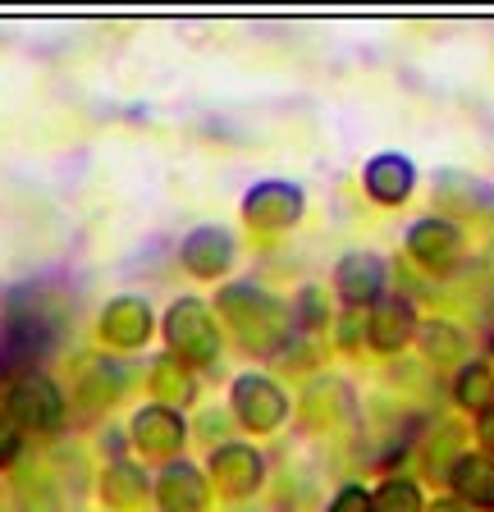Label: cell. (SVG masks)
Listing matches in <instances>:
<instances>
[{
	"label": "cell",
	"instance_id": "22",
	"mask_svg": "<svg viewBox=\"0 0 494 512\" xmlns=\"http://www.w3.org/2000/svg\"><path fill=\"white\" fill-rule=\"evenodd\" d=\"M330 512H376V508H371V494L366 490H344L330 503Z\"/></svg>",
	"mask_w": 494,
	"mask_h": 512
},
{
	"label": "cell",
	"instance_id": "11",
	"mask_svg": "<svg viewBox=\"0 0 494 512\" xmlns=\"http://www.w3.org/2000/svg\"><path fill=\"white\" fill-rule=\"evenodd\" d=\"M133 444L147 453V458H170L183 444V421L170 412V407H147L133 421Z\"/></svg>",
	"mask_w": 494,
	"mask_h": 512
},
{
	"label": "cell",
	"instance_id": "20",
	"mask_svg": "<svg viewBox=\"0 0 494 512\" xmlns=\"http://www.w3.org/2000/svg\"><path fill=\"white\" fill-rule=\"evenodd\" d=\"M151 389H156V398H165V403H183V398L193 394V380H188L174 362H161L156 375H151Z\"/></svg>",
	"mask_w": 494,
	"mask_h": 512
},
{
	"label": "cell",
	"instance_id": "7",
	"mask_svg": "<svg viewBox=\"0 0 494 512\" xmlns=\"http://www.w3.org/2000/svg\"><path fill=\"white\" fill-rule=\"evenodd\" d=\"M334 288L348 307H366V302H380V288H385V261H376L371 252H353L334 266Z\"/></svg>",
	"mask_w": 494,
	"mask_h": 512
},
{
	"label": "cell",
	"instance_id": "21",
	"mask_svg": "<svg viewBox=\"0 0 494 512\" xmlns=\"http://www.w3.org/2000/svg\"><path fill=\"white\" fill-rule=\"evenodd\" d=\"M426 352H430V362H458L462 357L458 330H449V325H430L426 330Z\"/></svg>",
	"mask_w": 494,
	"mask_h": 512
},
{
	"label": "cell",
	"instance_id": "10",
	"mask_svg": "<svg viewBox=\"0 0 494 512\" xmlns=\"http://www.w3.org/2000/svg\"><path fill=\"white\" fill-rule=\"evenodd\" d=\"M412 334H417V316H412V307L403 298H380L371 307V316H366V339L380 352H398Z\"/></svg>",
	"mask_w": 494,
	"mask_h": 512
},
{
	"label": "cell",
	"instance_id": "9",
	"mask_svg": "<svg viewBox=\"0 0 494 512\" xmlns=\"http://www.w3.org/2000/svg\"><path fill=\"white\" fill-rule=\"evenodd\" d=\"M183 266L197 279H215L234 266V238L225 229H197L183 238Z\"/></svg>",
	"mask_w": 494,
	"mask_h": 512
},
{
	"label": "cell",
	"instance_id": "15",
	"mask_svg": "<svg viewBox=\"0 0 494 512\" xmlns=\"http://www.w3.org/2000/svg\"><path fill=\"white\" fill-rule=\"evenodd\" d=\"M156 494H161V508L170 512H197L206 503V480L193 462H174V467H165Z\"/></svg>",
	"mask_w": 494,
	"mask_h": 512
},
{
	"label": "cell",
	"instance_id": "6",
	"mask_svg": "<svg viewBox=\"0 0 494 512\" xmlns=\"http://www.w3.org/2000/svg\"><path fill=\"white\" fill-rule=\"evenodd\" d=\"M408 252L417 256L430 275H449L462 256V238L449 220H421L408 234Z\"/></svg>",
	"mask_w": 494,
	"mask_h": 512
},
{
	"label": "cell",
	"instance_id": "3",
	"mask_svg": "<svg viewBox=\"0 0 494 512\" xmlns=\"http://www.w3.org/2000/svg\"><path fill=\"white\" fill-rule=\"evenodd\" d=\"M5 403H10L14 426H23V430H51L55 421H60V389L37 371H23L19 380L10 384V398H5Z\"/></svg>",
	"mask_w": 494,
	"mask_h": 512
},
{
	"label": "cell",
	"instance_id": "5",
	"mask_svg": "<svg viewBox=\"0 0 494 512\" xmlns=\"http://www.w3.org/2000/svg\"><path fill=\"white\" fill-rule=\"evenodd\" d=\"M243 215L252 229H289L302 215V192L289 183H257L243 197Z\"/></svg>",
	"mask_w": 494,
	"mask_h": 512
},
{
	"label": "cell",
	"instance_id": "8",
	"mask_svg": "<svg viewBox=\"0 0 494 512\" xmlns=\"http://www.w3.org/2000/svg\"><path fill=\"white\" fill-rule=\"evenodd\" d=\"M211 480L220 485L225 494H252L261 485V453L257 448H247V444H225V448H215V458H211Z\"/></svg>",
	"mask_w": 494,
	"mask_h": 512
},
{
	"label": "cell",
	"instance_id": "14",
	"mask_svg": "<svg viewBox=\"0 0 494 512\" xmlns=\"http://www.w3.org/2000/svg\"><path fill=\"white\" fill-rule=\"evenodd\" d=\"M412 183H417V174H412V165L403 156H376L371 165H366V192L385 206L408 202Z\"/></svg>",
	"mask_w": 494,
	"mask_h": 512
},
{
	"label": "cell",
	"instance_id": "18",
	"mask_svg": "<svg viewBox=\"0 0 494 512\" xmlns=\"http://www.w3.org/2000/svg\"><path fill=\"white\" fill-rule=\"evenodd\" d=\"M371 508L376 512H421V490L412 480H385L376 494H371Z\"/></svg>",
	"mask_w": 494,
	"mask_h": 512
},
{
	"label": "cell",
	"instance_id": "2",
	"mask_svg": "<svg viewBox=\"0 0 494 512\" xmlns=\"http://www.w3.org/2000/svg\"><path fill=\"white\" fill-rule=\"evenodd\" d=\"M165 334H170V348L179 352L183 362H211L215 348H220V334H215V320L211 311L202 307V302L183 298L170 307V316H165Z\"/></svg>",
	"mask_w": 494,
	"mask_h": 512
},
{
	"label": "cell",
	"instance_id": "4",
	"mask_svg": "<svg viewBox=\"0 0 494 512\" xmlns=\"http://www.w3.org/2000/svg\"><path fill=\"white\" fill-rule=\"evenodd\" d=\"M234 412L247 430H275L289 412V398L266 380V375H243L234 384Z\"/></svg>",
	"mask_w": 494,
	"mask_h": 512
},
{
	"label": "cell",
	"instance_id": "25",
	"mask_svg": "<svg viewBox=\"0 0 494 512\" xmlns=\"http://www.w3.org/2000/svg\"><path fill=\"white\" fill-rule=\"evenodd\" d=\"M481 444H485V453L494 458V407L481 416Z\"/></svg>",
	"mask_w": 494,
	"mask_h": 512
},
{
	"label": "cell",
	"instance_id": "17",
	"mask_svg": "<svg viewBox=\"0 0 494 512\" xmlns=\"http://www.w3.org/2000/svg\"><path fill=\"white\" fill-rule=\"evenodd\" d=\"M458 403L467 407V412H476V416H485L494 407V366H485V362H467L462 366V375H458Z\"/></svg>",
	"mask_w": 494,
	"mask_h": 512
},
{
	"label": "cell",
	"instance_id": "12",
	"mask_svg": "<svg viewBox=\"0 0 494 512\" xmlns=\"http://www.w3.org/2000/svg\"><path fill=\"white\" fill-rule=\"evenodd\" d=\"M147 334H151V311L138 298H115L106 307V316H101V339L115 343V348H138Z\"/></svg>",
	"mask_w": 494,
	"mask_h": 512
},
{
	"label": "cell",
	"instance_id": "13",
	"mask_svg": "<svg viewBox=\"0 0 494 512\" xmlns=\"http://www.w3.org/2000/svg\"><path fill=\"white\" fill-rule=\"evenodd\" d=\"M449 485H453V494L467 499L472 508H494V458H481V453L453 458Z\"/></svg>",
	"mask_w": 494,
	"mask_h": 512
},
{
	"label": "cell",
	"instance_id": "23",
	"mask_svg": "<svg viewBox=\"0 0 494 512\" xmlns=\"http://www.w3.org/2000/svg\"><path fill=\"white\" fill-rule=\"evenodd\" d=\"M366 334V316L357 307H348V316H344V330H339V343H344V348H353L357 339H362Z\"/></svg>",
	"mask_w": 494,
	"mask_h": 512
},
{
	"label": "cell",
	"instance_id": "19",
	"mask_svg": "<svg viewBox=\"0 0 494 512\" xmlns=\"http://www.w3.org/2000/svg\"><path fill=\"white\" fill-rule=\"evenodd\" d=\"M78 394H83L92 407H97V403H115V398H119V375H115V366H106V362L83 366Z\"/></svg>",
	"mask_w": 494,
	"mask_h": 512
},
{
	"label": "cell",
	"instance_id": "1",
	"mask_svg": "<svg viewBox=\"0 0 494 512\" xmlns=\"http://www.w3.org/2000/svg\"><path fill=\"white\" fill-rule=\"evenodd\" d=\"M220 311L229 316V325L252 352H275L284 343V334H289V311L261 288H225Z\"/></svg>",
	"mask_w": 494,
	"mask_h": 512
},
{
	"label": "cell",
	"instance_id": "16",
	"mask_svg": "<svg viewBox=\"0 0 494 512\" xmlns=\"http://www.w3.org/2000/svg\"><path fill=\"white\" fill-rule=\"evenodd\" d=\"M142 494H147V476H142L133 462L106 467V476H101V499H106L110 508H138Z\"/></svg>",
	"mask_w": 494,
	"mask_h": 512
},
{
	"label": "cell",
	"instance_id": "26",
	"mask_svg": "<svg viewBox=\"0 0 494 512\" xmlns=\"http://www.w3.org/2000/svg\"><path fill=\"white\" fill-rule=\"evenodd\" d=\"M430 512H462L458 503H430Z\"/></svg>",
	"mask_w": 494,
	"mask_h": 512
},
{
	"label": "cell",
	"instance_id": "24",
	"mask_svg": "<svg viewBox=\"0 0 494 512\" xmlns=\"http://www.w3.org/2000/svg\"><path fill=\"white\" fill-rule=\"evenodd\" d=\"M14 453H19V435H14V426L5 421V416H0V467H5Z\"/></svg>",
	"mask_w": 494,
	"mask_h": 512
}]
</instances>
